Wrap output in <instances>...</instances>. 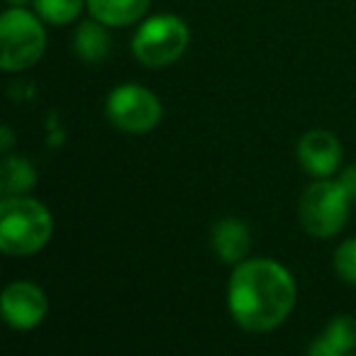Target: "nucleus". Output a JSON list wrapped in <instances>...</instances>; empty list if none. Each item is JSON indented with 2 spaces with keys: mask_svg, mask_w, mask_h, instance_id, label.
Segmentation results:
<instances>
[{
  "mask_svg": "<svg viewBox=\"0 0 356 356\" xmlns=\"http://www.w3.org/2000/svg\"><path fill=\"white\" fill-rule=\"evenodd\" d=\"M105 113L110 122L122 132L144 134L161 122L163 108L156 93H152L149 88L137 83H122L110 90L105 100Z\"/></svg>",
  "mask_w": 356,
  "mask_h": 356,
  "instance_id": "nucleus-6",
  "label": "nucleus"
},
{
  "mask_svg": "<svg viewBox=\"0 0 356 356\" xmlns=\"http://www.w3.org/2000/svg\"><path fill=\"white\" fill-rule=\"evenodd\" d=\"M13 144H15V137H13V129L8 127V124H3L0 127V152L8 154L13 149Z\"/></svg>",
  "mask_w": 356,
  "mask_h": 356,
  "instance_id": "nucleus-17",
  "label": "nucleus"
},
{
  "mask_svg": "<svg viewBox=\"0 0 356 356\" xmlns=\"http://www.w3.org/2000/svg\"><path fill=\"white\" fill-rule=\"evenodd\" d=\"M298 288L291 271L273 259H244L227 283L232 320L252 334L276 330L296 307Z\"/></svg>",
  "mask_w": 356,
  "mask_h": 356,
  "instance_id": "nucleus-1",
  "label": "nucleus"
},
{
  "mask_svg": "<svg viewBox=\"0 0 356 356\" xmlns=\"http://www.w3.org/2000/svg\"><path fill=\"white\" fill-rule=\"evenodd\" d=\"M152 0H86L88 13L108 27H127L142 20Z\"/></svg>",
  "mask_w": 356,
  "mask_h": 356,
  "instance_id": "nucleus-11",
  "label": "nucleus"
},
{
  "mask_svg": "<svg viewBox=\"0 0 356 356\" xmlns=\"http://www.w3.org/2000/svg\"><path fill=\"white\" fill-rule=\"evenodd\" d=\"M86 0H35V10L49 25H69L83 10Z\"/></svg>",
  "mask_w": 356,
  "mask_h": 356,
  "instance_id": "nucleus-14",
  "label": "nucleus"
},
{
  "mask_svg": "<svg viewBox=\"0 0 356 356\" xmlns=\"http://www.w3.org/2000/svg\"><path fill=\"white\" fill-rule=\"evenodd\" d=\"M334 271L344 283L356 286V237L346 239L334 252Z\"/></svg>",
  "mask_w": 356,
  "mask_h": 356,
  "instance_id": "nucleus-15",
  "label": "nucleus"
},
{
  "mask_svg": "<svg viewBox=\"0 0 356 356\" xmlns=\"http://www.w3.org/2000/svg\"><path fill=\"white\" fill-rule=\"evenodd\" d=\"M191 30L176 15H154L139 25L132 37V54L147 69H163L176 64L188 49Z\"/></svg>",
  "mask_w": 356,
  "mask_h": 356,
  "instance_id": "nucleus-5",
  "label": "nucleus"
},
{
  "mask_svg": "<svg viewBox=\"0 0 356 356\" xmlns=\"http://www.w3.org/2000/svg\"><path fill=\"white\" fill-rule=\"evenodd\" d=\"M356 349V317L337 315L307 346L310 356H344Z\"/></svg>",
  "mask_w": 356,
  "mask_h": 356,
  "instance_id": "nucleus-10",
  "label": "nucleus"
},
{
  "mask_svg": "<svg viewBox=\"0 0 356 356\" xmlns=\"http://www.w3.org/2000/svg\"><path fill=\"white\" fill-rule=\"evenodd\" d=\"M8 3H10V6H15V8H22V6H27L30 0H8Z\"/></svg>",
  "mask_w": 356,
  "mask_h": 356,
  "instance_id": "nucleus-18",
  "label": "nucleus"
},
{
  "mask_svg": "<svg viewBox=\"0 0 356 356\" xmlns=\"http://www.w3.org/2000/svg\"><path fill=\"white\" fill-rule=\"evenodd\" d=\"M298 161L310 176H332L341 161L339 139L327 129H310L298 142Z\"/></svg>",
  "mask_w": 356,
  "mask_h": 356,
  "instance_id": "nucleus-8",
  "label": "nucleus"
},
{
  "mask_svg": "<svg viewBox=\"0 0 356 356\" xmlns=\"http://www.w3.org/2000/svg\"><path fill=\"white\" fill-rule=\"evenodd\" d=\"M47 49V32L37 15L25 8L3 13L0 17V69L8 74L27 71L42 59Z\"/></svg>",
  "mask_w": 356,
  "mask_h": 356,
  "instance_id": "nucleus-3",
  "label": "nucleus"
},
{
  "mask_svg": "<svg viewBox=\"0 0 356 356\" xmlns=\"http://www.w3.org/2000/svg\"><path fill=\"white\" fill-rule=\"evenodd\" d=\"M210 242H213V252L220 257V261L237 266L239 261L247 259L249 247H252V234L242 220L222 218L213 225Z\"/></svg>",
  "mask_w": 356,
  "mask_h": 356,
  "instance_id": "nucleus-9",
  "label": "nucleus"
},
{
  "mask_svg": "<svg viewBox=\"0 0 356 356\" xmlns=\"http://www.w3.org/2000/svg\"><path fill=\"white\" fill-rule=\"evenodd\" d=\"M0 307H3V320H6L8 327L25 332L35 330L37 325L44 322L49 300H47V293L37 283L13 281L3 291Z\"/></svg>",
  "mask_w": 356,
  "mask_h": 356,
  "instance_id": "nucleus-7",
  "label": "nucleus"
},
{
  "mask_svg": "<svg viewBox=\"0 0 356 356\" xmlns=\"http://www.w3.org/2000/svg\"><path fill=\"white\" fill-rule=\"evenodd\" d=\"M37 184V171L27 159L22 156H8L3 159L0 166V191L6 195H25Z\"/></svg>",
  "mask_w": 356,
  "mask_h": 356,
  "instance_id": "nucleus-13",
  "label": "nucleus"
},
{
  "mask_svg": "<svg viewBox=\"0 0 356 356\" xmlns=\"http://www.w3.org/2000/svg\"><path fill=\"white\" fill-rule=\"evenodd\" d=\"M339 181H341V186L346 188V193L351 195V200L356 203V166L344 168V173L339 176Z\"/></svg>",
  "mask_w": 356,
  "mask_h": 356,
  "instance_id": "nucleus-16",
  "label": "nucleus"
},
{
  "mask_svg": "<svg viewBox=\"0 0 356 356\" xmlns=\"http://www.w3.org/2000/svg\"><path fill=\"white\" fill-rule=\"evenodd\" d=\"M54 234L51 213L35 198L6 195L0 200V249L8 257H32Z\"/></svg>",
  "mask_w": 356,
  "mask_h": 356,
  "instance_id": "nucleus-2",
  "label": "nucleus"
},
{
  "mask_svg": "<svg viewBox=\"0 0 356 356\" xmlns=\"http://www.w3.org/2000/svg\"><path fill=\"white\" fill-rule=\"evenodd\" d=\"M110 40L108 25H103L100 20H88L81 22L79 30L74 32V51L88 64H100L103 59H108L110 54Z\"/></svg>",
  "mask_w": 356,
  "mask_h": 356,
  "instance_id": "nucleus-12",
  "label": "nucleus"
},
{
  "mask_svg": "<svg viewBox=\"0 0 356 356\" xmlns=\"http://www.w3.org/2000/svg\"><path fill=\"white\" fill-rule=\"evenodd\" d=\"M351 195L341 181H317L307 186L298 205V218L307 234L317 239H330L339 234L346 225L351 208Z\"/></svg>",
  "mask_w": 356,
  "mask_h": 356,
  "instance_id": "nucleus-4",
  "label": "nucleus"
}]
</instances>
